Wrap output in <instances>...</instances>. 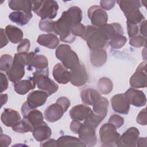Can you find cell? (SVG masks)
Instances as JSON below:
<instances>
[{
  "label": "cell",
  "mask_w": 147,
  "mask_h": 147,
  "mask_svg": "<svg viewBox=\"0 0 147 147\" xmlns=\"http://www.w3.org/2000/svg\"><path fill=\"white\" fill-rule=\"evenodd\" d=\"M82 20V11L78 6H72L63 12L60 18L54 21L53 33L60 36V40L64 42L72 43L76 39L71 32L74 26L80 24Z\"/></svg>",
  "instance_id": "6da1fadb"
},
{
  "label": "cell",
  "mask_w": 147,
  "mask_h": 147,
  "mask_svg": "<svg viewBox=\"0 0 147 147\" xmlns=\"http://www.w3.org/2000/svg\"><path fill=\"white\" fill-rule=\"evenodd\" d=\"M59 5L56 1H32V10L41 20H52L57 16Z\"/></svg>",
  "instance_id": "7a4b0ae2"
},
{
  "label": "cell",
  "mask_w": 147,
  "mask_h": 147,
  "mask_svg": "<svg viewBox=\"0 0 147 147\" xmlns=\"http://www.w3.org/2000/svg\"><path fill=\"white\" fill-rule=\"evenodd\" d=\"M70 106L69 99L65 96L59 98L56 103L49 106L44 111L45 119L49 122L59 120Z\"/></svg>",
  "instance_id": "3957f363"
},
{
  "label": "cell",
  "mask_w": 147,
  "mask_h": 147,
  "mask_svg": "<svg viewBox=\"0 0 147 147\" xmlns=\"http://www.w3.org/2000/svg\"><path fill=\"white\" fill-rule=\"evenodd\" d=\"M55 55L61 64L69 70L76 68L80 64L77 54L67 44L59 45L55 51Z\"/></svg>",
  "instance_id": "277c9868"
},
{
  "label": "cell",
  "mask_w": 147,
  "mask_h": 147,
  "mask_svg": "<svg viewBox=\"0 0 147 147\" xmlns=\"http://www.w3.org/2000/svg\"><path fill=\"white\" fill-rule=\"evenodd\" d=\"M48 68L44 70H36L33 74V78L37 87L42 91L46 92L48 95H51L59 89V86L49 76Z\"/></svg>",
  "instance_id": "5b68a950"
},
{
  "label": "cell",
  "mask_w": 147,
  "mask_h": 147,
  "mask_svg": "<svg viewBox=\"0 0 147 147\" xmlns=\"http://www.w3.org/2000/svg\"><path fill=\"white\" fill-rule=\"evenodd\" d=\"M84 39L89 48L91 49H103L107 44L108 40L105 37L98 27L88 25L86 27Z\"/></svg>",
  "instance_id": "8992f818"
},
{
  "label": "cell",
  "mask_w": 147,
  "mask_h": 147,
  "mask_svg": "<svg viewBox=\"0 0 147 147\" xmlns=\"http://www.w3.org/2000/svg\"><path fill=\"white\" fill-rule=\"evenodd\" d=\"M25 65L24 53H16L12 65L10 69L6 72L9 79L14 83L21 80L25 75Z\"/></svg>",
  "instance_id": "52a82bcc"
},
{
  "label": "cell",
  "mask_w": 147,
  "mask_h": 147,
  "mask_svg": "<svg viewBox=\"0 0 147 147\" xmlns=\"http://www.w3.org/2000/svg\"><path fill=\"white\" fill-rule=\"evenodd\" d=\"M99 136L102 146H113L117 145L120 134L117 132V128L114 126L107 123L100 127Z\"/></svg>",
  "instance_id": "ba28073f"
},
{
  "label": "cell",
  "mask_w": 147,
  "mask_h": 147,
  "mask_svg": "<svg viewBox=\"0 0 147 147\" xmlns=\"http://www.w3.org/2000/svg\"><path fill=\"white\" fill-rule=\"evenodd\" d=\"M25 60V65L29 71L44 70L48 68V61L47 58L42 55H37L33 52L24 53Z\"/></svg>",
  "instance_id": "9c48e42d"
},
{
  "label": "cell",
  "mask_w": 147,
  "mask_h": 147,
  "mask_svg": "<svg viewBox=\"0 0 147 147\" xmlns=\"http://www.w3.org/2000/svg\"><path fill=\"white\" fill-rule=\"evenodd\" d=\"M21 111L23 118L29 122L33 127V129L44 122L42 113L36 109H30L26 102L22 105Z\"/></svg>",
  "instance_id": "30bf717a"
},
{
  "label": "cell",
  "mask_w": 147,
  "mask_h": 147,
  "mask_svg": "<svg viewBox=\"0 0 147 147\" xmlns=\"http://www.w3.org/2000/svg\"><path fill=\"white\" fill-rule=\"evenodd\" d=\"M88 16L91 24L95 27H100L106 24L108 21L106 11L98 5L92 6L88 9Z\"/></svg>",
  "instance_id": "8fae6325"
},
{
  "label": "cell",
  "mask_w": 147,
  "mask_h": 147,
  "mask_svg": "<svg viewBox=\"0 0 147 147\" xmlns=\"http://www.w3.org/2000/svg\"><path fill=\"white\" fill-rule=\"evenodd\" d=\"M140 131L136 127H130L120 136L117 146L120 147H135L139 137Z\"/></svg>",
  "instance_id": "7c38bea8"
},
{
  "label": "cell",
  "mask_w": 147,
  "mask_h": 147,
  "mask_svg": "<svg viewBox=\"0 0 147 147\" xmlns=\"http://www.w3.org/2000/svg\"><path fill=\"white\" fill-rule=\"evenodd\" d=\"M146 61L142 62L137 68L136 72L131 76L130 85L133 88H145L146 86Z\"/></svg>",
  "instance_id": "4fadbf2b"
},
{
  "label": "cell",
  "mask_w": 147,
  "mask_h": 147,
  "mask_svg": "<svg viewBox=\"0 0 147 147\" xmlns=\"http://www.w3.org/2000/svg\"><path fill=\"white\" fill-rule=\"evenodd\" d=\"M78 134L79 139L86 146H94L97 142L95 129L88 125L82 123Z\"/></svg>",
  "instance_id": "5bb4252c"
},
{
  "label": "cell",
  "mask_w": 147,
  "mask_h": 147,
  "mask_svg": "<svg viewBox=\"0 0 147 147\" xmlns=\"http://www.w3.org/2000/svg\"><path fill=\"white\" fill-rule=\"evenodd\" d=\"M71 75L70 82L77 87L84 85L88 80V74L83 64H80L76 68L69 70Z\"/></svg>",
  "instance_id": "9a60e30c"
},
{
  "label": "cell",
  "mask_w": 147,
  "mask_h": 147,
  "mask_svg": "<svg viewBox=\"0 0 147 147\" xmlns=\"http://www.w3.org/2000/svg\"><path fill=\"white\" fill-rule=\"evenodd\" d=\"M124 95L130 105L136 107H142L146 105V96L142 91L130 88L125 92Z\"/></svg>",
  "instance_id": "2e32d148"
},
{
  "label": "cell",
  "mask_w": 147,
  "mask_h": 147,
  "mask_svg": "<svg viewBox=\"0 0 147 147\" xmlns=\"http://www.w3.org/2000/svg\"><path fill=\"white\" fill-rule=\"evenodd\" d=\"M48 96V94L44 91H33L28 94L26 102L30 109H34L44 105Z\"/></svg>",
  "instance_id": "e0dca14e"
},
{
  "label": "cell",
  "mask_w": 147,
  "mask_h": 147,
  "mask_svg": "<svg viewBox=\"0 0 147 147\" xmlns=\"http://www.w3.org/2000/svg\"><path fill=\"white\" fill-rule=\"evenodd\" d=\"M111 106L113 110L122 114H128L130 110V104L127 101L124 94H118L111 99Z\"/></svg>",
  "instance_id": "ac0fdd59"
},
{
  "label": "cell",
  "mask_w": 147,
  "mask_h": 147,
  "mask_svg": "<svg viewBox=\"0 0 147 147\" xmlns=\"http://www.w3.org/2000/svg\"><path fill=\"white\" fill-rule=\"evenodd\" d=\"M52 75L55 80L60 84H65L70 82L71 72L61 63H57L53 68Z\"/></svg>",
  "instance_id": "d6986e66"
},
{
  "label": "cell",
  "mask_w": 147,
  "mask_h": 147,
  "mask_svg": "<svg viewBox=\"0 0 147 147\" xmlns=\"http://www.w3.org/2000/svg\"><path fill=\"white\" fill-rule=\"evenodd\" d=\"M21 119L19 113L15 110L5 109L1 115V122L7 127H13Z\"/></svg>",
  "instance_id": "ffe728a7"
},
{
  "label": "cell",
  "mask_w": 147,
  "mask_h": 147,
  "mask_svg": "<svg viewBox=\"0 0 147 147\" xmlns=\"http://www.w3.org/2000/svg\"><path fill=\"white\" fill-rule=\"evenodd\" d=\"M98 28L103 35L108 41L116 35L123 34V31L121 25L117 22L110 24H106Z\"/></svg>",
  "instance_id": "44dd1931"
},
{
  "label": "cell",
  "mask_w": 147,
  "mask_h": 147,
  "mask_svg": "<svg viewBox=\"0 0 147 147\" xmlns=\"http://www.w3.org/2000/svg\"><path fill=\"white\" fill-rule=\"evenodd\" d=\"M92 109L84 105H78L69 110V116L73 120L83 121L92 111Z\"/></svg>",
  "instance_id": "7402d4cb"
},
{
  "label": "cell",
  "mask_w": 147,
  "mask_h": 147,
  "mask_svg": "<svg viewBox=\"0 0 147 147\" xmlns=\"http://www.w3.org/2000/svg\"><path fill=\"white\" fill-rule=\"evenodd\" d=\"M59 41V38L53 33L41 34L38 36L37 40L40 45L52 49L57 47Z\"/></svg>",
  "instance_id": "603a6c76"
},
{
  "label": "cell",
  "mask_w": 147,
  "mask_h": 147,
  "mask_svg": "<svg viewBox=\"0 0 147 147\" xmlns=\"http://www.w3.org/2000/svg\"><path fill=\"white\" fill-rule=\"evenodd\" d=\"M36 85V82L32 77H29L28 79L20 80L13 84L15 91L20 95H25L30 90H33Z\"/></svg>",
  "instance_id": "cb8c5ba5"
},
{
  "label": "cell",
  "mask_w": 147,
  "mask_h": 147,
  "mask_svg": "<svg viewBox=\"0 0 147 147\" xmlns=\"http://www.w3.org/2000/svg\"><path fill=\"white\" fill-rule=\"evenodd\" d=\"M101 97L100 94L95 90L87 88L80 92V98L82 102L86 105H94Z\"/></svg>",
  "instance_id": "d4e9b609"
},
{
  "label": "cell",
  "mask_w": 147,
  "mask_h": 147,
  "mask_svg": "<svg viewBox=\"0 0 147 147\" xmlns=\"http://www.w3.org/2000/svg\"><path fill=\"white\" fill-rule=\"evenodd\" d=\"M33 136L38 142H43L50 138L52 134L51 128L44 122L41 125L36 127L32 131Z\"/></svg>",
  "instance_id": "484cf974"
},
{
  "label": "cell",
  "mask_w": 147,
  "mask_h": 147,
  "mask_svg": "<svg viewBox=\"0 0 147 147\" xmlns=\"http://www.w3.org/2000/svg\"><path fill=\"white\" fill-rule=\"evenodd\" d=\"M32 16V12L14 11L9 15V18L11 21L18 25L24 26L29 22Z\"/></svg>",
  "instance_id": "4316f807"
},
{
  "label": "cell",
  "mask_w": 147,
  "mask_h": 147,
  "mask_svg": "<svg viewBox=\"0 0 147 147\" xmlns=\"http://www.w3.org/2000/svg\"><path fill=\"white\" fill-rule=\"evenodd\" d=\"M107 52L103 49H95L90 51V61L95 67L102 66L107 60Z\"/></svg>",
  "instance_id": "83f0119b"
},
{
  "label": "cell",
  "mask_w": 147,
  "mask_h": 147,
  "mask_svg": "<svg viewBox=\"0 0 147 147\" xmlns=\"http://www.w3.org/2000/svg\"><path fill=\"white\" fill-rule=\"evenodd\" d=\"M5 32L8 40L13 44L20 42L23 40V32L22 30L16 26L7 25Z\"/></svg>",
  "instance_id": "f1b7e54d"
},
{
  "label": "cell",
  "mask_w": 147,
  "mask_h": 147,
  "mask_svg": "<svg viewBox=\"0 0 147 147\" xmlns=\"http://www.w3.org/2000/svg\"><path fill=\"white\" fill-rule=\"evenodd\" d=\"M9 7L15 11L32 12V1L11 0L8 2Z\"/></svg>",
  "instance_id": "f546056e"
},
{
  "label": "cell",
  "mask_w": 147,
  "mask_h": 147,
  "mask_svg": "<svg viewBox=\"0 0 147 147\" xmlns=\"http://www.w3.org/2000/svg\"><path fill=\"white\" fill-rule=\"evenodd\" d=\"M57 146H86L80 140L71 136H63L57 140Z\"/></svg>",
  "instance_id": "4dcf8cb0"
},
{
  "label": "cell",
  "mask_w": 147,
  "mask_h": 147,
  "mask_svg": "<svg viewBox=\"0 0 147 147\" xmlns=\"http://www.w3.org/2000/svg\"><path fill=\"white\" fill-rule=\"evenodd\" d=\"M108 107V100L106 98L101 96L100 98L92 105V111L105 118L107 114Z\"/></svg>",
  "instance_id": "1f68e13d"
},
{
  "label": "cell",
  "mask_w": 147,
  "mask_h": 147,
  "mask_svg": "<svg viewBox=\"0 0 147 147\" xmlns=\"http://www.w3.org/2000/svg\"><path fill=\"white\" fill-rule=\"evenodd\" d=\"M117 2L124 14L133 10L139 9L141 6L140 1H117Z\"/></svg>",
  "instance_id": "d6a6232c"
},
{
  "label": "cell",
  "mask_w": 147,
  "mask_h": 147,
  "mask_svg": "<svg viewBox=\"0 0 147 147\" xmlns=\"http://www.w3.org/2000/svg\"><path fill=\"white\" fill-rule=\"evenodd\" d=\"M126 17V22L137 25L145 20V18L139 9L133 10L125 14Z\"/></svg>",
  "instance_id": "836d02e7"
},
{
  "label": "cell",
  "mask_w": 147,
  "mask_h": 147,
  "mask_svg": "<svg viewBox=\"0 0 147 147\" xmlns=\"http://www.w3.org/2000/svg\"><path fill=\"white\" fill-rule=\"evenodd\" d=\"M99 91L103 95L110 94L113 88L112 81L107 78H102L98 82L97 84Z\"/></svg>",
  "instance_id": "e575fe53"
},
{
  "label": "cell",
  "mask_w": 147,
  "mask_h": 147,
  "mask_svg": "<svg viewBox=\"0 0 147 147\" xmlns=\"http://www.w3.org/2000/svg\"><path fill=\"white\" fill-rule=\"evenodd\" d=\"M12 130L17 133H24L32 132L33 127L26 119L23 118L12 127Z\"/></svg>",
  "instance_id": "d590c367"
},
{
  "label": "cell",
  "mask_w": 147,
  "mask_h": 147,
  "mask_svg": "<svg viewBox=\"0 0 147 147\" xmlns=\"http://www.w3.org/2000/svg\"><path fill=\"white\" fill-rule=\"evenodd\" d=\"M103 119L104 118H103L102 116L95 113L93 111H92L84 120V123L95 129Z\"/></svg>",
  "instance_id": "8d00e7d4"
},
{
  "label": "cell",
  "mask_w": 147,
  "mask_h": 147,
  "mask_svg": "<svg viewBox=\"0 0 147 147\" xmlns=\"http://www.w3.org/2000/svg\"><path fill=\"white\" fill-rule=\"evenodd\" d=\"M127 42V38L123 34H118L114 36L109 40V44L114 49H120L123 47Z\"/></svg>",
  "instance_id": "74e56055"
},
{
  "label": "cell",
  "mask_w": 147,
  "mask_h": 147,
  "mask_svg": "<svg viewBox=\"0 0 147 147\" xmlns=\"http://www.w3.org/2000/svg\"><path fill=\"white\" fill-rule=\"evenodd\" d=\"M13 57L9 54H5L0 58V69L7 72L10 68L13 63Z\"/></svg>",
  "instance_id": "f35d334b"
},
{
  "label": "cell",
  "mask_w": 147,
  "mask_h": 147,
  "mask_svg": "<svg viewBox=\"0 0 147 147\" xmlns=\"http://www.w3.org/2000/svg\"><path fill=\"white\" fill-rule=\"evenodd\" d=\"M54 21L52 20H41L39 22V28L41 30L52 33L53 32Z\"/></svg>",
  "instance_id": "ab89813d"
},
{
  "label": "cell",
  "mask_w": 147,
  "mask_h": 147,
  "mask_svg": "<svg viewBox=\"0 0 147 147\" xmlns=\"http://www.w3.org/2000/svg\"><path fill=\"white\" fill-rule=\"evenodd\" d=\"M146 37L138 35L131 38L129 44L133 47L140 48L143 46H146Z\"/></svg>",
  "instance_id": "60d3db41"
},
{
  "label": "cell",
  "mask_w": 147,
  "mask_h": 147,
  "mask_svg": "<svg viewBox=\"0 0 147 147\" xmlns=\"http://www.w3.org/2000/svg\"><path fill=\"white\" fill-rule=\"evenodd\" d=\"M86 32V28L84 25L80 23L74 26L71 29V32L74 36H79L82 38L84 39Z\"/></svg>",
  "instance_id": "b9f144b4"
},
{
  "label": "cell",
  "mask_w": 147,
  "mask_h": 147,
  "mask_svg": "<svg viewBox=\"0 0 147 147\" xmlns=\"http://www.w3.org/2000/svg\"><path fill=\"white\" fill-rule=\"evenodd\" d=\"M108 123L114 126L117 129L121 127L124 123L123 118L117 114L112 115L109 119Z\"/></svg>",
  "instance_id": "7bdbcfd3"
},
{
  "label": "cell",
  "mask_w": 147,
  "mask_h": 147,
  "mask_svg": "<svg viewBox=\"0 0 147 147\" xmlns=\"http://www.w3.org/2000/svg\"><path fill=\"white\" fill-rule=\"evenodd\" d=\"M30 46V42L29 40L27 38L23 39L17 46V52L18 53H28L29 51Z\"/></svg>",
  "instance_id": "ee69618b"
},
{
  "label": "cell",
  "mask_w": 147,
  "mask_h": 147,
  "mask_svg": "<svg viewBox=\"0 0 147 147\" xmlns=\"http://www.w3.org/2000/svg\"><path fill=\"white\" fill-rule=\"evenodd\" d=\"M137 122L141 125H146L147 123V116L146 108L141 110L137 117Z\"/></svg>",
  "instance_id": "f6af8a7d"
},
{
  "label": "cell",
  "mask_w": 147,
  "mask_h": 147,
  "mask_svg": "<svg viewBox=\"0 0 147 147\" xmlns=\"http://www.w3.org/2000/svg\"><path fill=\"white\" fill-rule=\"evenodd\" d=\"M126 25H127V32L128 36L130 38H132L136 36L138 32V27L137 25L132 24L127 22H126Z\"/></svg>",
  "instance_id": "bcb514c9"
},
{
  "label": "cell",
  "mask_w": 147,
  "mask_h": 147,
  "mask_svg": "<svg viewBox=\"0 0 147 147\" xmlns=\"http://www.w3.org/2000/svg\"><path fill=\"white\" fill-rule=\"evenodd\" d=\"M0 82H1V93L5 91L8 87V80L5 74L0 73Z\"/></svg>",
  "instance_id": "7dc6e473"
},
{
  "label": "cell",
  "mask_w": 147,
  "mask_h": 147,
  "mask_svg": "<svg viewBox=\"0 0 147 147\" xmlns=\"http://www.w3.org/2000/svg\"><path fill=\"white\" fill-rule=\"evenodd\" d=\"M115 3V1H100V5L103 10H111Z\"/></svg>",
  "instance_id": "c3c4849f"
},
{
  "label": "cell",
  "mask_w": 147,
  "mask_h": 147,
  "mask_svg": "<svg viewBox=\"0 0 147 147\" xmlns=\"http://www.w3.org/2000/svg\"><path fill=\"white\" fill-rule=\"evenodd\" d=\"M11 142V139L10 137L7 135L1 134L0 136V142L1 146L2 147H7L8 146Z\"/></svg>",
  "instance_id": "681fc988"
},
{
  "label": "cell",
  "mask_w": 147,
  "mask_h": 147,
  "mask_svg": "<svg viewBox=\"0 0 147 147\" xmlns=\"http://www.w3.org/2000/svg\"><path fill=\"white\" fill-rule=\"evenodd\" d=\"M82 123L79 121L73 120L70 124V129L75 134H78V131L82 125Z\"/></svg>",
  "instance_id": "f907efd6"
},
{
  "label": "cell",
  "mask_w": 147,
  "mask_h": 147,
  "mask_svg": "<svg viewBox=\"0 0 147 147\" xmlns=\"http://www.w3.org/2000/svg\"><path fill=\"white\" fill-rule=\"evenodd\" d=\"M8 38L6 35L5 29H1V48H2L8 44Z\"/></svg>",
  "instance_id": "816d5d0a"
},
{
  "label": "cell",
  "mask_w": 147,
  "mask_h": 147,
  "mask_svg": "<svg viewBox=\"0 0 147 147\" xmlns=\"http://www.w3.org/2000/svg\"><path fill=\"white\" fill-rule=\"evenodd\" d=\"M41 146H44V147H50V146H54L56 147L57 146V140H55L53 139H48L45 140L44 142H41L40 144Z\"/></svg>",
  "instance_id": "f5cc1de1"
},
{
  "label": "cell",
  "mask_w": 147,
  "mask_h": 147,
  "mask_svg": "<svg viewBox=\"0 0 147 147\" xmlns=\"http://www.w3.org/2000/svg\"><path fill=\"white\" fill-rule=\"evenodd\" d=\"M146 20L143 21L140 25V33L144 36V37H146Z\"/></svg>",
  "instance_id": "db71d44e"
},
{
  "label": "cell",
  "mask_w": 147,
  "mask_h": 147,
  "mask_svg": "<svg viewBox=\"0 0 147 147\" xmlns=\"http://www.w3.org/2000/svg\"><path fill=\"white\" fill-rule=\"evenodd\" d=\"M136 146H146V137H138Z\"/></svg>",
  "instance_id": "11a10c76"
},
{
  "label": "cell",
  "mask_w": 147,
  "mask_h": 147,
  "mask_svg": "<svg viewBox=\"0 0 147 147\" xmlns=\"http://www.w3.org/2000/svg\"><path fill=\"white\" fill-rule=\"evenodd\" d=\"M7 99H8V96L6 94H1V107H2L3 105L6 104V103L7 101Z\"/></svg>",
  "instance_id": "9f6ffc18"
}]
</instances>
